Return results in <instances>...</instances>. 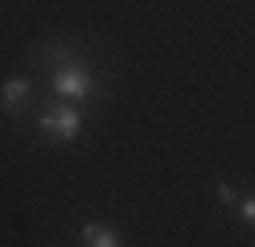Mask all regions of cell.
Returning <instances> with one entry per match:
<instances>
[{"label": "cell", "instance_id": "cell-7", "mask_svg": "<svg viewBox=\"0 0 255 247\" xmlns=\"http://www.w3.org/2000/svg\"><path fill=\"white\" fill-rule=\"evenodd\" d=\"M218 202H222V206H235V186L222 181V186H218Z\"/></svg>", "mask_w": 255, "mask_h": 247}, {"label": "cell", "instance_id": "cell-1", "mask_svg": "<svg viewBox=\"0 0 255 247\" xmlns=\"http://www.w3.org/2000/svg\"><path fill=\"white\" fill-rule=\"evenodd\" d=\"M78 132H83V115H78L70 103H50L37 115V136L45 144H70Z\"/></svg>", "mask_w": 255, "mask_h": 247}, {"label": "cell", "instance_id": "cell-5", "mask_svg": "<svg viewBox=\"0 0 255 247\" xmlns=\"http://www.w3.org/2000/svg\"><path fill=\"white\" fill-rule=\"evenodd\" d=\"M83 247H124L120 231H111L103 223H83Z\"/></svg>", "mask_w": 255, "mask_h": 247}, {"label": "cell", "instance_id": "cell-3", "mask_svg": "<svg viewBox=\"0 0 255 247\" xmlns=\"http://www.w3.org/2000/svg\"><path fill=\"white\" fill-rule=\"evenodd\" d=\"M29 58H33V66H37V70L54 74V70H62V66H83L87 49L78 45V41H41Z\"/></svg>", "mask_w": 255, "mask_h": 247}, {"label": "cell", "instance_id": "cell-4", "mask_svg": "<svg viewBox=\"0 0 255 247\" xmlns=\"http://www.w3.org/2000/svg\"><path fill=\"white\" fill-rule=\"evenodd\" d=\"M33 78H25V74H17V78H8L4 87H0V111L8 115V120H21V115L29 111V103H33Z\"/></svg>", "mask_w": 255, "mask_h": 247}, {"label": "cell", "instance_id": "cell-6", "mask_svg": "<svg viewBox=\"0 0 255 247\" xmlns=\"http://www.w3.org/2000/svg\"><path fill=\"white\" fill-rule=\"evenodd\" d=\"M239 214H243V223L255 231V194L251 198H243V202H239Z\"/></svg>", "mask_w": 255, "mask_h": 247}, {"label": "cell", "instance_id": "cell-2", "mask_svg": "<svg viewBox=\"0 0 255 247\" xmlns=\"http://www.w3.org/2000/svg\"><path fill=\"white\" fill-rule=\"evenodd\" d=\"M50 87L62 99H103V78H95L87 66H62V70H54Z\"/></svg>", "mask_w": 255, "mask_h": 247}]
</instances>
